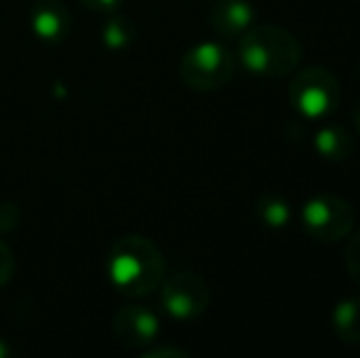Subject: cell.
Instances as JSON below:
<instances>
[{
	"label": "cell",
	"instance_id": "cell-1",
	"mask_svg": "<svg viewBox=\"0 0 360 358\" xmlns=\"http://www.w3.org/2000/svg\"><path fill=\"white\" fill-rule=\"evenodd\" d=\"M105 272L113 287L128 297H147L165 280V255L147 236L130 234L118 238L108 250Z\"/></svg>",
	"mask_w": 360,
	"mask_h": 358
},
{
	"label": "cell",
	"instance_id": "cell-2",
	"mask_svg": "<svg viewBox=\"0 0 360 358\" xmlns=\"http://www.w3.org/2000/svg\"><path fill=\"white\" fill-rule=\"evenodd\" d=\"M238 62L255 77L282 79L302 62V44L280 25H250L238 42Z\"/></svg>",
	"mask_w": 360,
	"mask_h": 358
},
{
	"label": "cell",
	"instance_id": "cell-3",
	"mask_svg": "<svg viewBox=\"0 0 360 358\" xmlns=\"http://www.w3.org/2000/svg\"><path fill=\"white\" fill-rule=\"evenodd\" d=\"M289 103L304 120H323L341 103V87L326 67H307L289 84Z\"/></svg>",
	"mask_w": 360,
	"mask_h": 358
},
{
	"label": "cell",
	"instance_id": "cell-4",
	"mask_svg": "<svg viewBox=\"0 0 360 358\" xmlns=\"http://www.w3.org/2000/svg\"><path fill=\"white\" fill-rule=\"evenodd\" d=\"M236 64L223 44L218 42H199L186 49L179 62V77L189 89L209 94V91L223 89L233 79Z\"/></svg>",
	"mask_w": 360,
	"mask_h": 358
},
{
	"label": "cell",
	"instance_id": "cell-5",
	"mask_svg": "<svg viewBox=\"0 0 360 358\" xmlns=\"http://www.w3.org/2000/svg\"><path fill=\"white\" fill-rule=\"evenodd\" d=\"M356 226V214L348 199L338 194H316L302 206V229L319 243H338Z\"/></svg>",
	"mask_w": 360,
	"mask_h": 358
},
{
	"label": "cell",
	"instance_id": "cell-6",
	"mask_svg": "<svg viewBox=\"0 0 360 358\" xmlns=\"http://www.w3.org/2000/svg\"><path fill=\"white\" fill-rule=\"evenodd\" d=\"M162 309L174 321H194L206 312L211 302V290L204 277L191 270H176L160 285Z\"/></svg>",
	"mask_w": 360,
	"mask_h": 358
},
{
	"label": "cell",
	"instance_id": "cell-7",
	"mask_svg": "<svg viewBox=\"0 0 360 358\" xmlns=\"http://www.w3.org/2000/svg\"><path fill=\"white\" fill-rule=\"evenodd\" d=\"M162 326L160 319L152 309L138 302H128L123 305L113 317V334L128 349H145L152 346L160 336Z\"/></svg>",
	"mask_w": 360,
	"mask_h": 358
},
{
	"label": "cell",
	"instance_id": "cell-8",
	"mask_svg": "<svg viewBox=\"0 0 360 358\" xmlns=\"http://www.w3.org/2000/svg\"><path fill=\"white\" fill-rule=\"evenodd\" d=\"M30 25L39 42L44 44H62L72 30V15L59 0H39L30 10Z\"/></svg>",
	"mask_w": 360,
	"mask_h": 358
},
{
	"label": "cell",
	"instance_id": "cell-9",
	"mask_svg": "<svg viewBox=\"0 0 360 358\" xmlns=\"http://www.w3.org/2000/svg\"><path fill=\"white\" fill-rule=\"evenodd\" d=\"M209 23L221 37H240L255 23V8L250 0H214Z\"/></svg>",
	"mask_w": 360,
	"mask_h": 358
},
{
	"label": "cell",
	"instance_id": "cell-10",
	"mask_svg": "<svg viewBox=\"0 0 360 358\" xmlns=\"http://www.w3.org/2000/svg\"><path fill=\"white\" fill-rule=\"evenodd\" d=\"M314 148L323 160L331 162H343L353 153V138L341 125H323L314 135Z\"/></svg>",
	"mask_w": 360,
	"mask_h": 358
},
{
	"label": "cell",
	"instance_id": "cell-11",
	"mask_svg": "<svg viewBox=\"0 0 360 358\" xmlns=\"http://www.w3.org/2000/svg\"><path fill=\"white\" fill-rule=\"evenodd\" d=\"M331 326L341 341L360 344V297H346L338 302L331 314Z\"/></svg>",
	"mask_w": 360,
	"mask_h": 358
},
{
	"label": "cell",
	"instance_id": "cell-12",
	"mask_svg": "<svg viewBox=\"0 0 360 358\" xmlns=\"http://www.w3.org/2000/svg\"><path fill=\"white\" fill-rule=\"evenodd\" d=\"M255 214L267 229H285L292 221V206L280 194H260L255 201Z\"/></svg>",
	"mask_w": 360,
	"mask_h": 358
},
{
	"label": "cell",
	"instance_id": "cell-13",
	"mask_svg": "<svg viewBox=\"0 0 360 358\" xmlns=\"http://www.w3.org/2000/svg\"><path fill=\"white\" fill-rule=\"evenodd\" d=\"M101 39H103V44L108 49L120 52V49H128L130 44L138 39V27H135L133 20L125 18V15H113V18H108V23L103 25V30H101Z\"/></svg>",
	"mask_w": 360,
	"mask_h": 358
},
{
	"label": "cell",
	"instance_id": "cell-14",
	"mask_svg": "<svg viewBox=\"0 0 360 358\" xmlns=\"http://www.w3.org/2000/svg\"><path fill=\"white\" fill-rule=\"evenodd\" d=\"M346 270L348 275L360 285V229L353 236H348L346 243Z\"/></svg>",
	"mask_w": 360,
	"mask_h": 358
},
{
	"label": "cell",
	"instance_id": "cell-15",
	"mask_svg": "<svg viewBox=\"0 0 360 358\" xmlns=\"http://www.w3.org/2000/svg\"><path fill=\"white\" fill-rule=\"evenodd\" d=\"M20 221V209L13 201H0V234H8L18 226Z\"/></svg>",
	"mask_w": 360,
	"mask_h": 358
},
{
	"label": "cell",
	"instance_id": "cell-16",
	"mask_svg": "<svg viewBox=\"0 0 360 358\" xmlns=\"http://www.w3.org/2000/svg\"><path fill=\"white\" fill-rule=\"evenodd\" d=\"M13 272H15V255H13V250H10L8 243L0 241V287L8 285L10 277H13Z\"/></svg>",
	"mask_w": 360,
	"mask_h": 358
},
{
	"label": "cell",
	"instance_id": "cell-17",
	"mask_svg": "<svg viewBox=\"0 0 360 358\" xmlns=\"http://www.w3.org/2000/svg\"><path fill=\"white\" fill-rule=\"evenodd\" d=\"M123 0H81V5H86L89 10H96V13H113Z\"/></svg>",
	"mask_w": 360,
	"mask_h": 358
},
{
	"label": "cell",
	"instance_id": "cell-18",
	"mask_svg": "<svg viewBox=\"0 0 360 358\" xmlns=\"http://www.w3.org/2000/svg\"><path fill=\"white\" fill-rule=\"evenodd\" d=\"M147 358H165V356H172V358H189V354L186 351H181V349H150L145 354Z\"/></svg>",
	"mask_w": 360,
	"mask_h": 358
},
{
	"label": "cell",
	"instance_id": "cell-19",
	"mask_svg": "<svg viewBox=\"0 0 360 358\" xmlns=\"http://www.w3.org/2000/svg\"><path fill=\"white\" fill-rule=\"evenodd\" d=\"M353 123H356V128L360 130V101L353 106Z\"/></svg>",
	"mask_w": 360,
	"mask_h": 358
},
{
	"label": "cell",
	"instance_id": "cell-20",
	"mask_svg": "<svg viewBox=\"0 0 360 358\" xmlns=\"http://www.w3.org/2000/svg\"><path fill=\"white\" fill-rule=\"evenodd\" d=\"M8 356V346L3 344V341H0V358H5Z\"/></svg>",
	"mask_w": 360,
	"mask_h": 358
}]
</instances>
